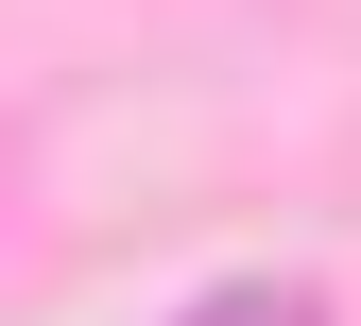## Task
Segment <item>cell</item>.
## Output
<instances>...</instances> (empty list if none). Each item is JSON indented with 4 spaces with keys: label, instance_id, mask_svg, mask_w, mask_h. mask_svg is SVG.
I'll return each instance as SVG.
<instances>
[{
    "label": "cell",
    "instance_id": "6da1fadb",
    "mask_svg": "<svg viewBox=\"0 0 361 326\" xmlns=\"http://www.w3.org/2000/svg\"><path fill=\"white\" fill-rule=\"evenodd\" d=\"M190 326H327V292H207Z\"/></svg>",
    "mask_w": 361,
    "mask_h": 326
}]
</instances>
